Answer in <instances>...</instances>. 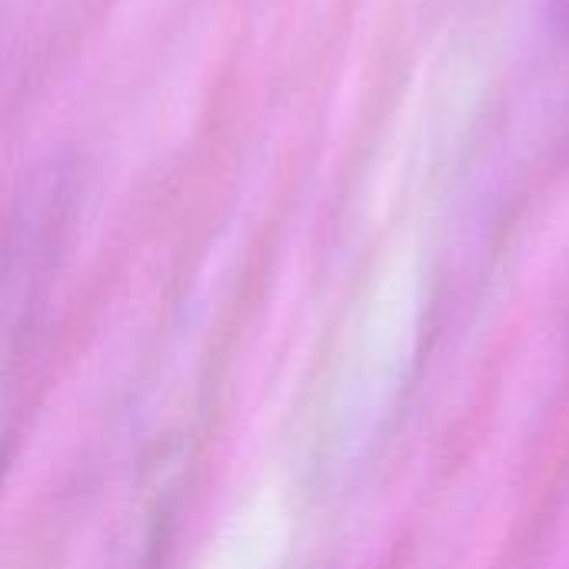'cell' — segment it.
<instances>
[{"instance_id": "6da1fadb", "label": "cell", "mask_w": 569, "mask_h": 569, "mask_svg": "<svg viewBox=\"0 0 569 569\" xmlns=\"http://www.w3.org/2000/svg\"><path fill=\"white\" fill-rule=\"evenodd\" d=\"M50 217H23L0 257V487L10 467L33 383L37 307L43 283Z\"/></svg>"}, {"instance_id": "7a4b0ae2", "label": "cell", "mask_w": 569, "mask_h": 569, "mask_svg": "<svg viewBox=\"0 0 569 569\" xmlns=\"http://www.w3.org/2000/svg\"><path fill=\"white\" fill-rule=\"evenodd\" d=\"M557 13L569 23V0H557Z\"/></svg>"}]
</instances>
